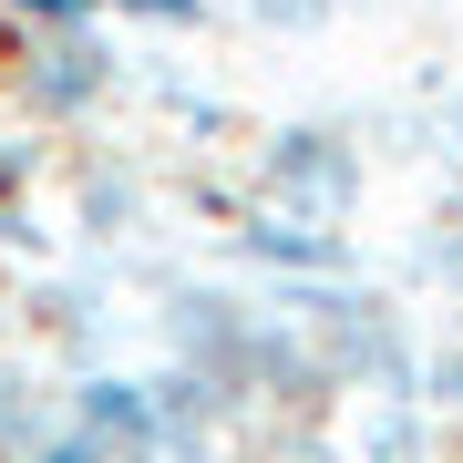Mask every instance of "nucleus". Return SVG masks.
I'll list each match as a JSON object with an SVG mask.
<instances>
[{"mask_svg":"<svg viewBox=\"0 0 463 463\" xmlns=\"http://www.w3.org/2000/svg\"><path fill=\"white\" fill-rule=\"evenodd\" d=\"M279 309L309 330L319 371L361 381V392H412V340H402V309L371 288H279Z\"/></svg>","mask_w":463,"mask_h":463,"instance_id":"obj_1","label":"nucleus"},{"mask_svg":"<svg viewBox=\"0 0 463 463\" xmlns=\"http://www.w3.org/2000/svg\"><path fill=\"white\" fill-rule=\"evenodd\" d=\"M361 185H371V165L340 124H279L258 145V206L298 216V227H340L361 206Z\"/></svg>","mask_w":463,"mask_h":463,"instance_id":"obj_2","label":"nucleus"},{"mask_svg":"<svg viewBox=\"0 0 463 463\" xmlns=\"http://www.w3.org/2000/svg\"><path fill=\"white\" fill-rule=\"evenodd\" d=\"M114 83H124V52H114V32H93V21H52V32L11 62V93H21L32 124H83Z\"/></svg>","mask_w":463,"mask_h":463,"instance_id":"obj_3","label":"nucleus"},{"mask_svg":"<svg viewBox=\"0 0 463 463\" xmlns=\"http://www.w3.org/2000/svg\"><path fill=\"white\" fill-rule=\"evenodd\" d=\"M237 258H258V268H288V279H319V268H340L350 248H340V227H298V216H248L237 227Z\"/></svg>","mask_w":463,"mask_h":463,"instance_id":"obj_4","label":"nucleus"},{"mask_svg":"<svg viewBox=\"0 0 463 463\" xmlns=\"http://www.w3.org/2000/svg\"><path fill=\"white\" fill-rule=\"evenodd\" d=\"M72 216H83V237H134V216H145V175H134V165H83Z\"/></svg>","mask_w":463,"mask_h":463,"instance_id":"obj_5","label":"nucleus"},{"mask_svg":"<svg viewBox=\"0 0 463 463\" xmlns=\"http://www.w3.org/2000/svg\"><path fill=\"white\" fill-rule=\"evenodd\" d=\"M350 463H432L422 412H412V402H381V412L361 422V453H350Z\"/></svg>","mask_w":463,"mask_h":463,"instance_id":"obj_6","label":"nucleus"},{"mask_svg":"<svg viewBox=\"0 0 463 463\" xmlns=\"http://www.w3.org/2000/svg\"><path fill=\"white\" fill-rule=\"evenodd\" d=\"M330 11H340V0H248V21H258V32H279V42L330 32Z\"/></svg>","mask_w":463,"mask_h":463,"instance_id":"obj_7","label":"nucleus"},{"mask_svg":"<svg viewBox=\"0 0 463 463\" xmlns=\"http://www.w3.org/2000/svg\"><path fill=\"white\" fill-rule=\"evenodd\" d=\"M0 443H11V453L42 443V412H32V381H21V371H0Z\"/></svg>","mask_w":463,"mask_h":463,"instance_id":"obj_8","label":"nucleus"},{"mask_svg":"<svg viewBox=\"0 0 463 463\" xmlns=\"http://www.w3.org/2000/svg\"><path fill=\"white\" fill-rule=\"evenodd\" d=\"M21 463H114V453H103L93 432L72 422V432H52V443H32V453H21Z\"/></svg>","mask_w":463,"mask_h":463,"instance_id":"obj_9","label":"nucleus"},{"mask_svg":"<svg viewBox=\"0 0 463 463\" xmlns=\"http://www.w3.org/2000/svg\"><path fill=\"white\" fill-rule=\"evenodd\" d=\"M103 11H134V21H165V32H196L206 0H103Z\"/></svg>","mask_w":463,"mask_h":463,"instance_id":"obj_10","label":"nucleus"},{"mask_svg":"<svg viewBox=\"0 0 463 463\" xmlns=\"http://www.w3.org/2000/svg\"><path fill=\"white\" fill-rule=\"evenodd\" d=\"M432 392H443V402H463V350H443V361H432Z\"/></svg>","mask_w":463,"mask_h":463,"instance_id":"obj_11","label":"nucleus"},{"mask_svg":"<svg viewBox=\"0 0 463 463\" xmlns=\"http://www.w3.org/2000/svg\"><path fill=\"white\" fill-rule=\"evenodd\" d=\"M21 175H32V145H0V196H11Z\"/></svg>","mask_w":463,"mask_h":463,"instance_id":"obj_12","label":"nucleus"},{"mask_svg":"<svg viewBox=\"0 0 463 463\" xmlns=\"http://www.w3.org/2000/svg\"><path fill=\"white\" fill-rule=\"evenodd\" d=\"M268 463H330V443H279Z\"/></svg>","mask_w":463,"mask_h":463,"instance_id":"obj_13","label":"nucleus"},{"mask_svg":"<svg viewBox=\"0 0 463 463\" xmlns=\"http://www.w3.org/2000/svg\"><path fill=\"white\" fill-rule=\"evenodd\" d=\"M443 134H453V155H463V93H453V114H443Z\"/></svg>","mask_w":463,"mask_h":463,"instance_id":"obj_14","label":"nucleus"}]
</instances>
